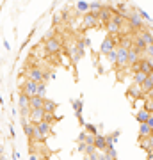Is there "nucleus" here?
Here are the masks:
<instances>
[{"mask_svg": "<svg viewBox=\"0 0 153 160\" xmlns=\"http://www.w3.org/2000/svg\"><path fill=\"white\" fill-rule=\"evenodd\" d=\"M43 46H45V50H46V55H57L63 50L61 39H57V38H50V39L43 41Z\"/></svg>", "mask_w": 153, "mask_h": 160, "instance_id": "obj_2", "label": "nucleus"}, {"mask_svg": "<svg viewBox=\"0 0 153 160\" xmlns=\"http://www.w3.org/2000/svg\"><path fill=\"white\" fill-rule=\"evenodd\" d=\"M150 116H151V114H150V112L142 107V109H139L135 112V119H137V123H146V121L150 119Z\"/></svg>", "mask_w": 153, "mask_h": 160, "instance_id": "obj_19", "label": "nucleus"}, {"mask_svg": "<svg viewBox=\"0 0 153 160\" xmlns=\"http://www.w3.org/2000/svg\"><path fill=\"white\" fill-rule=\"evenodd\" d=\"M85 148H87V144L85 142H79V146H77V149H79L80 153H85Z\"/></svg>", "mask_w": 153, "mask_h": 160, "instance_id": "obj_34", "label": "nucleus"}, {"mask_svg": "<svg viewBox=\"0 0 153 160\" xmlns=\"http://www.w3.org/2000/svg\"><path fill=\"white\" fill-rule=\"evenodd\" d=\"M141 89H142V92H144V96H146L148 92H150V91L153 89V80L150 78V77H148V78L141 84Z\"/></svg>", "mask_w": 153, "mask_h": 160, "instance_id": "obj_22", "label": "nucleus"}, {"mask_svg": "<svg viewBox=\"0 0 153 160\" xmlns=\"http://www.w3.org/2000/svg\"><path fill=\"white\" fill-rule=\"evenodd\" d=\"M123 23H125V18L114 12V16L110 18V22L105 25V30L109 32V36H121V27H123Z\"/></svg>", "mask_w": 153, "mask_h": 160, "instance_id": "obj_1", "label": "nucleus"}, {"mask_svg": "<svg viewBox=\"0 0 153 160\" xmlns=\"http://www.w3.org/2000/svg\"><path fill=\"white\" fill-rule=\"evenodd\" d=\"M85 137H87V132L85 130H82L79 133V137H77V141H79V142H85Z\"/></svg>", "mask_w": 153, "mask_h": 160, "instance_id": "obj_33", "label": "nucleus"}, {"mask_svg": "<svg viewBox=\"0 0 153 160\" xmlns=\"http://www.w3.org/2000/svg\"><path fill=\"white\" fill-rule=\"evenodd\" d=\"M150 78H151V80H153V73H150Z\"/></svg>", "mask_w": 153, "mask_h": 160, "instance_id": "obj_43", "label": "nucleus"}, {"mask_svg": "<svg viewBox=\"0 0 153 160\" xmlns=\"http://www.w3.org/2000/svg\"><path fill=\"white\" fill-rule=\"evenodd\" d=\"M139 146H141L142 151L150 153V141H148V139H139Z\"/></svg>", "mask_w": 153, "mask_h": 160, "instance_id": "obj_30", "label": "nucleus"}, {"mask_svg": "<svg viewBox=\"0 0 153 160\" xmlns=\"http://www.w3.org/2000/svg\"><path fill=\"white\" fill-rule=\"evenodd\" d=\"M144 109H146L150 114H153V96L146 98V102H144Z\"/></svg>", "mask_w": 153, "mask_h": 160, "instance_id": "obj_29", "label": "nucleus"}, {"mask_svg": "<svg viewBox=\"0 0 153 160\" xmlns=\"http://www.w3.org/2000/svg\"><path fill=\"white\" fill-rule=\"evenodd\" d=\"M77 12H89V2H77Z\"/></svg>", "mask_w": 153, "mask_h": 160, "instance_id": "obj_23", "label": "nucleus"}, {"mask_svg": "<svg viewBox=\"0 0 153 160\" xmlns=\"http://www.w3.org/2000/svg\"><path fill=\"white\" fill-rule=\"evenodd\" d=\"M57 109V103L55 102H52V100H46L45 98V105H43V110L45 112H48V114H54Z\"/></svg>", "mask_w": 153, "mask_h": 160, "instance_id": "obj_21", "label": "nucleus"}, {"mask_svg": "<svg viewBox=\"0 0 153 160\" xmlns=\"http://www.w3.org/2000/svg\"><path fill=\"white\" fill-rule=\"evenodd\" d=\"M41 160H48V158H41Z\"/></svg>", "mask_w": 153, "mask_h": 160, "instance_id": "obj_45", "label": "nucleus"}, {"mask_svg": "<svg viewBox=\"0 0 153 160\" xmlns=\"http://www.w3.org/2000/svg\"><path fill=\"white\" fill-rule=\"evenodd\" d=\"M27 78L28 80H34V82H43V69L34 66V68H28L27 69Z\"/></svg>", "mask_w": 153, "mask_h": 160, "instance_id": "obj_10", "label": "nucleus"}, {"mask_svg": "<svg viewBox=\"0 0 153 160\" xmlns=\"http://www.w3.org/2000/svg\"><path fill=\"white\" fill-rule=\"evenodd\" d=\"M84 130L87 132V133H91V135H96V133H98L96 126L93 125V123H85V125H84Z\"/></svg>", "mask_w": 153, "mask_h": 160, "instance_id": "obj_28", "label": "nucleus"}, {"mask_svg": "<svg viewBox=\"0 0 153 160\" xmlns=\"http://www.w3.org/2000/svg\"><path fill=\"white\" fill-rule=\"evenodd\" d=\"M20 91H22L23 94H27L28 98L36 96V92H38V82H34V80H28V78H25V80H23V84H22V89H20Z\"/></svg>", "mask_w": 153, "mask_h": 160, "instance_id": "obj_6", "label": "nucleus"}, {"mask_svg": "<svg viewBox=\"0 0 153 160\" xmlns=\"http://www.w3.org/2000/svg\"><path fill=\"white\" fill-rule=\"evenodd\" d=\"M112 16H114V9L103 6L102 9H100V12H98V27H105V25L110 22Z\"/></svg>", "mask_w": 153, "mask_h": 160, "instance_id": "obj_5", "label": "nucleus"}, {"mask_svg": "<svg viewBox=\"0 0 153 160\" xmlns=\"http://www.w3.org/2000/svg\"><path fill=\"white\" fill-rule=\"evenodd\" d=\"M103 153H105V158L107 160H118V151H116L114 144H107V149Z\"/></svg>", "mask_w": 153, "mask_h": 160, "instance_id": "obj_18", "label": "nucleus"}, {"mask_svg": "<svg viewBox=\"0 0 153 160\" xmlns=\"http://www.w3.org/2000/svg\"><path fill=\"white\" fill-rule=\"evenodd\" d=\"M146 160H153V153H146Z\"/></svg>", "mask_w": 153, "mask_h": 160, "instance_id": "obj_41", "label": "nucleus"}, {"mask_svg": "<svg viewBox=\"0 0 153 160\" xmlns=\"http://www.w3.org/2000/svg\"><path fill=\"white\" fill-rule=\"evenodd\" d=\"M118 38H119V36H107V38H105V39L102 41V46H100V52L107 55V53H109L110 50H112L114 46H118V41H119Z\"/></svg>", "mask_w": 153, "mask_h": 160, "instance_id": "obj_8", "label": "nucleus"}, {"mask_svg": "<svg viewBox=\"0 0 153 160\" xmlns=\"http://www.w3.org/2000/svg\"><path fill=\"white\" fill-rule=\"evenodd\" d=\"M126 62H128V50L118 45V61H116L118 69H126L128 68V64Z\"/></svg>", "mask_w": 153, "mask_h": 160, "instance_id": "obj_7", "label": "nucleus"}, {"mask_svg": "<svg viewBox=\"0 0 153 160\" xmlns=\"http://www.w3.org/2000/svg\"><path fill=\"white\" fill-rule=\"evenodd\" d=\"M43 119H45V110L43 109H30V114H28V121L30 123H39Z\"/></svg>", "mask_w": 153, "mask_h": 160, "instance_id": "obj_12", "label": "nucleus"}, {"mask_svg": "<svg viewBox=\"0 0 153 160\" xmlns=\"http://www.w3.org/2000/svg\"><path fill=\"white\" fill-rule=\"evenodd\" d=\"M141 59H142L141 53H139V52L134 48V46H132L130 50H128V62H126V64H128V68H132V66H134L135 62H139Z\"/></svg>", "mask_w": 153, "mask_h": 160, "instance_id": "obj_14", "label": "nucleus"}, {"mask_svg": "<svg viewBox=\"0 0 153 160\" xmlns=\"http://www.w3.org/2000/svg\"><path fill=\"white\" fill-rule=\"evenodd\" d=\"M18 109H20L22 118H28V114H30V98L23 92H20V96H18Z\"/></svg>", "mask_w": 153, "mask_h": 160, "instance_id": "obj_3", "label": "nucleus"}, {"mask_svg": "<svg viewBox=\"0 0 153 160\" xmlns=\"http://www.w3.org/2000/svg\"><path fill=\"white\" fill-rule=\"evenodd\" d=\"M107 59L114 64V66H116V61H118V46H114L112 50L109 52V53H107Z\"/></svg>", "mask_w": 153, "mask_h": 160, "instance_id": "obj_24", "label": "nucleus"}, {"mask_svg": "<svg viewBox=\"0 0 153 160\" xmlns=\"http://www.w3.org/2000/svg\"><path fill=\"white\" fill-rule=\"evenodd\" d=\"M13 158H14V160H20V153H18L16 149H13Z\"/></svg>", "mask_w": 153, "mask_h": 160, "instance_id": "obj_38", "label": "nucleus"}, {"mask_svg": "<svg viewBox=\"0 0 153 160\" xmlns=\"http://www.w3.org/2000/svg\"><path fill=\"white\" fill-rule=\"evenodd\" d=\"M126 94H128V98H130V100H134V102H135L137 98L144 96V92H142L141 86H137V84H132V86H130V89L126 91Z\"/></svg>", "mask_w": 153, "mask_h": 160, "instance_id": "obj_13", "label": "nucleus"}, {"mask_svg": "<svg viewBox=\"0 0 153 160\" xmlns=\"http://www.w3.org/2000/svg\"><path fill=\"white\" fill-rule=\"evenodd\" d=\"M9 132H11V137H13V139L16 137V133H14V126H13V123L9 125Z\"/></svg>", "mask_w": 153, "mask_h": 160, "instance_id": "obj_37", "label": "nucleus"}, {"mask_svg": "<svg viewBox=\"0 0 153 160\" xmlns=\"http://www.w3.org/2000/svg\"><path fill=\"white\" fill-rule=\"evenodd\" d=\"M4 46H6V50H11V45H9L7 41H4Z\"/></svg>", "mask_w": 153, "mask_h": 160, "instance_id": "obj_40", "label": "nucleus"}, {"mask_svg": "<svg viewBox=\"0 0 153 160\" xmlns=\"http://www.w3.org/2000/svg\"><path fill=\"white\" fill-rule=\"evenodd\" d=\"M43 105H45V98H41V96L30 98V109H43Z\"/></svg>", "mask_w": 153, "mask_h": 160, "instance_id": "obj_20", "label": "nucleus"}, {"mask_svg": "<svg viewBox=\"0 0 153 160\" xmlns=\"http://www.w3.org/2000/svg\"><path fill=\"white\" fill-rule=\"evenodd\" d=\"M146 123H148V125H150V126H153V114H151V116H150V119H148V121H146Z\"/></svg>", "mask_w": 153, "mask_h": 160, "instance_id": "obj_39", "label": "nucleus"}, {"mask_svg": "<svg viewBox=\"0 0 153 160\" xmlns=\"http://www.w3.org/2000/svg\"><path fill=\"white\" fill-rule=\"evenodd\" d=\"M119 133L121 132H114V133H109V135H105V139H107V144H114L116 141L119 139Z\"/></svg>", "mask_w": 153, "mask_h": 160, "instance_id": "obj_27", "label": "nucleus"}, {"mask_svg": "<svg viewBox=\"0 0 153 160\" xmlns=\"http://www.w3.org/2000/svg\"><path fill=\"white\" fill-rule=\"evenodd\" d=\"M84 29H94V27H98V14H94V12H85L84 14V25H82Z\"/></svg>", "mask_w": 153, "mask_h": 160, "instance_id": "obj_9", "label": "nucleus"}, {"mask_svg": "<svg viewBox=\"0 0 153 160\" xmlns=\"http://www.w3.org/2000/svg\"><path fill=\"white\" fill-rule=\"evenodd\" d=\"M144 57H151L153 59V45H148L144 48Z\"/></svg>", "mask_w": 153, "mask_h": 160, "instance_id": "obj_32", "label": "nucleus"}, {"mask_svg": "<svg viewBox=\"0 0 153 160\" xmlns=\"http://www.w3.org/2000/svg\"><path fill=\"white\" fill-rule=\"evenodd\" d=\"M38 125V128H39V132H41V135H43V139H48L50 137V133H52V123H48V121H39V123H36Z\"/></svg>", "mask_w": 153, "mask_h": 160, "instance_id": "obj_11", "label": "nucleus"}, {"mask_svg": "<svg viewBox=\"0 0 153 160\" xmlns=\"http://www.w3.org/2000/svg\"><path fill=\"white\" fill-rule=\"evenodd\" d=\"M148 141H150V153H153V135H150Z\"/></svg>", "mask_w": 153, "mask_h": 160, "instance_id": "obj_36", "label": "nucleus"}, {"mask_svg": "<svg viewBox=\"0 0 153 160\" xmlns=\"http://www.w3.org/2000/svg\"><path fill=\"white\" fill-rule=\"evenodd\" d=\"M84 160H91L89 157H87V155H84Z\"/></svg>", "mask_w": 153, "mask_h": 160, "instance_id": "obj_42", "label": "nucleus"}, {"mask_svg": "<svg viewBox=\"0 0 153 160\" xmlns=\"http://www.w3.org/2000/svg\"><path fill=\"white\" fill-rule=\"evenodd\" d=\"M28 160H41V157L38 153H30V157H28Z\"/></svg>", "mask_w": 153, "mask_h": 160, "instance_id": "obj_35", "label": "nucleus"}, {"mask_svg": "<svg viewBox=\"0 0 153 160\" xmlns=\"http://www.w3.org/2000/svg\"><path fill=\"white\" fill-rule=\"evenodd\" d=\"M151 135H153V126H151Z\"/></svg>", "mask_w": 153, "mask_h": 160, "instance_id": "obj_44", "label": "nucleus"}, {"mask_svg": "<svg viewBox=\"0 0 153 160\" xmlns=\"http://www.w3.org/2000/svg\"><path fill=\"white\" fill-rule=\"evenodd\" d=\"M148 77H150V75L144 73V71H141V69H139V71H134V73H132V80H134V84H137V86H141V84L148 78Z\"/></svg>", "mask_w": 153, "mask_h": 160, "instance_id": "obj_17", "label": "nucleus"}, {"mask_svg": "<svg viewBox=\"0 0 153 160\" xmlns=\"http://www.w3.org/2000/svg\"><path fill=\"white\" fill-rule=\"evenodd\" d=\"M71 105H73V110L77 116H82V100H73L71 102Z\"/></svg>", "mask_w": 153, "mask_h": 160, "instance_id": "obj_25", "label": "nucleus"}, {"mask_svg": "<svg viewBox=\"0 0 153 160\" xmlns=\"http://www.w3.org/2000/svg\"><path fill=\"white\" fill-rule=\"evenodd\" d=\"M94 148L98 151H105L107 149V139H105V135H100V133L94 135Z\"/></svg>", "mask_w": 153, "mask_h": 160, "instance_id": "obj_15", "label": "nucleus"}, {"mask_svg": "<svg viewBox=\"0 0 153 160\" xmlns=\"http://www.w3.org/2000/svg\"><path fill=\"white\" fill-rule=\"evenodd\" d=\"M137 12L141 14V18H142V20H148V23H150V25H151V23H153V20H151V18H150V16H148V14H146V12H144V11H142V9H139V7H137Z\"/></svg>", "mask_w": 153, "mask_h": 160, "instance_id": "obj_31", "label": "nucleus"}, {"mask_svg": "<svg viewBox=\"0 0 153 160\" xmlns=\"http://www.w3.org/2000/svg\"><path fill=\"white\" fill-rule=\"evenodd\" d=\"M128 23H130V27H132V32H137V30L144 29L142 18H141V14L137 12V7H132V14L128 16Z\"/></svg>", "mask_w": 153, "mask_h": 160, "instance_id": "obj_4", "label": "nucleus"}, {"mask_svg": "<svg viewBox=\"0 0 153 160\" xmlns=\"http://www.w3.org/2000/svg\"><path fill=\"white\" fill-rule=\"evenodd\" d=\"M151 135V126L148 123H139V139H148Z\"/></svg>", "mask_w": 153, "mask_h": 160, "instance_id": "obj_16", "label": "nucleus"}, {"mask_svg": "<svg viewBox=\"0 0 153 160\" xmlns=\"http://www.w3.org/2000/svg\"><path fill=\"white\" fill-rule=\"evenodd\" d=\"M36 96H41V98L46 96V84L45 82H39V84H38V92H36Z\"/></svg>", "mask_w": 153, "mask_h": 160, "instance_id": "obj_26", "label": "nucleus"}]
</instances>
